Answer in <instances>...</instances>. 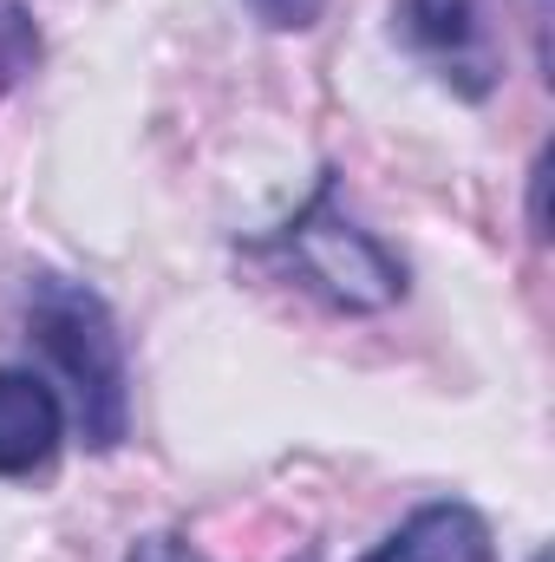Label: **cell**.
Masks as SVG:
<instances>
[{
  "instance_id": "8",
  "label": "cell",
  "mask_w": 555,
  "mask_h": 562,
  "mask_svg": "<svg viewBox=\"0 0 555 562\" xmlns=\"http://www.w3.org/2000/svg\"><path fill=\"white\" fill-rule=\"evenodd\" d=\"M125 562H209L190 537H177V530H150V537H138L132 550H125Z\"/></svg>"
},
{
  "instance_id": "1",
  "label": "cell",
  "mask_w": 555,
  "mask_h": 562,
  "mask_svg": "<svg viewBox=\"0 0 555 562\" xmlns=\"http://www.w3.org/2000/svg\"><path fill=\"white\" fill-rule=\"evenodd\" d=\"M26 334L46 360V380L72 431L92 451H118L132 431V373H125V334L105 294L72 276H33L26 281Z\"/></svg>"
},
{
  "instance_id": "7",
  "label": "cell",
  "mask_w": 555,
  "mask_h": 562,
  "mask_svg": "<svg viewBox=\"0 0 555 562\" xmlns=\"http://www.w3.org/2000/svg\"><path fill=\"white\" fill-rule=\"evenodd\" d=\"M320 7H327V0H249V13H256L269 33H307V26L320 20Z\"/></svg>"
},
{
  "instance_id": "2",
  "label": "cell",
  "mask_w": 555,
  "mask_h": 562,
  "mask_svg": "<svg viewBox=\"0 0 555 562\" xmlns=\"http://www.w3.org/2000/svg\"><path fill=\"white\" fill-rule=\"evenodd\" d=\"M249 256H269L294 288H307L314 301H327L340 314H380V307L406 301V262L340 210L333 170L314 183V196L281 229L249 243Z\"/></svg>"
},
{
  "instance_id": "6",
  "label": "cell",
  "mask_w": 555,
  "mask_h": 562,
  "mask_svg": "<svg viewBox=\"0 0 555 562\" xmlns=\"http://www.w3.org/2000/svg\"><path fill=\"white\" fill-rule=\"evenodd\" d=\"M39 66V26L20 0H0V99Z\"/></svg>"
},
{
  "instance_id": "3",
  "label": "cell",
  "mask_w": 555,
  "mask_h": 562,
  "mask_svg": "<svg viewBox=\"0 0 555 562\" xmlns=\"http://www.w3.org/2000/svg\"><path fill=\"white\" fill-rule=\"evenodd\" d=\"M399 40L457 99H490L497 79H503L484 0H399Z\"/></svg>"
},
{
  "instance_id": "4",
  "label": "cell",
  "mask_w": 555,
  "mask_h": 562,
  "mask_svg": "<svg viewBox=\"0 0 555 562\" xmlns=\"http://www.w3.org/2000/svg\"><path fill=\"white\" fill-rule=\"evenodd\" d=\"M66 438V406L46 373L0 367V477H33Z\"/></svg>"
},
{
  "instance_id": "5",
  "label": "cell",
  "mask_w": 555,
  "mask_h": 562,
  "mask_svg": "<svg viewBox=\"0 0 555 562\" xmlns=\"http://www.w3.org/2000/svg\"><path fill=\"white\" fill-rule=\"evenodd\" d=\"M360 562H497V543L471 504H424Z\"/></svg>"
},
{
  "instance_id": "9",
  "label": "cell",
  "mask_w": 555,
  "mask_h": 562,
  "mask_svg": "<svg viewBox=\"0 0 555 562\" xmlns=\"http://www.w3.org/2000/svg\"><path fill=\"white\" fill-rule=\"evenodd\" d=\"M530 562H550V557H530Z\"/></svg>"
}]
</instances>
